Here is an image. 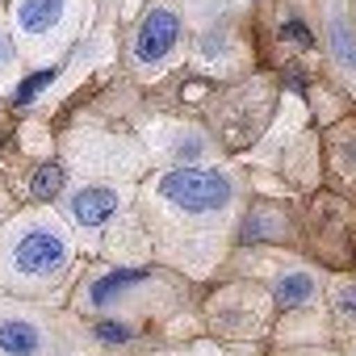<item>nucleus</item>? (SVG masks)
Listing matches in <instances>:
<instances>
[{"label":"nucleus","instance_id":"obj_1","mask_svg":"<svg viewBox=\"0 0 356 356\" xmlns=\"http://www.w3.org/2000/svg\"><path fill=\"white\" fill-rule=\"evenodd\" d=\"M159 197L181 206L185 214H214L231 206V181L210 168H176L159 181Z\"/></svg>","mask_w":356,"mask_h":356},{"label":"nucleus","instance_id":"obj_2","mask_svg":"<svg viewBox=\"0 0 356 356\" xmlns=\"http://www.w3.org/2000/svg\"><path fill=\"white\" fill-rule=\"evenodd\" d=\"M13 264H17V273H26V277L55 273V268L67 264V243H63L55 231H30V235L17 239Z\"/></svg>","mask_w":356,"mask_h":356},{"label":"nucleus","instance_id":"obj_3","mask_svg":"<svg viewBox=\"0 0 356 356\" xmlns=\"http://www.w3.org/2000/svg\"><path fill=\"white\" fill-rule=\"evenodd\" d=\"M176 38H181V17H176L172 9H155L147 13V22L138 26V38H134V59L138 63H159Z\"/></svg>","mask_w":356,"mask_h":356},{"label":"nucleus","instance_id":"obj_4","mask_svg":"<svg viewBox=\"0 0 356 356\" xmlns=\"http://www.w3.org/2000/svg\"><path fill=\"white\" fill-rule=\"evenodd\" d=\"M113 210H118V193H113V189H101V185L80 189V193L72 197V214H76L80 227H101V222L113 218Z\"/></svg>","mask_w":356,"mask_h":356},{"label":"nucleus","instance_id":"obj_5","mask_svg":"<svg viewBox=\"0 0 356 356\" xmlns=\"http://www.w3.org/2000/svg\"><path fill=\"white\" fill-rule=\"evenodd\" d=\"M63 9H67L63 0H22L17 22H22L26 34H47V30H55L63 22Z\"/></svg>","mask_w":356,"mask_h":356},{"label":"nucleus","instance_id":"obj_6","mask_svg":"<svg viewBox=\"0 0 356 356\" xmlns=\"http://www.w3.org/2000/svg\"><path fill=\"white\" fill-rule=\"evenodd\" d=\"M38 348H42L38 327H30L22 318H5V323H0V352H9V356H34Z\"/></svg>","mask_w":356,"mask_h":356},{"label":"nucleus","instance_id":"obj_7","mask_svg":"<svg viewBox=\"0 0 356 356\" xmlns=\"http://www.w3.org/2000/svg\"><path fill=\"white\" fill-rule=\"evenodd\" d=\"M310 293H314V281H310L306 273H285V277L273 285V298H277V306H285V310L306 306V302H310Z\"/></svg>","mask_w":356,"mask_h":356},{"label":"nucleus","instance_id":"obj_8","mask_svg":"<svg viewBox=\"0 0 356 356\" xmlns=\"http://www.w3.org/2000/svg\"><path fill=\"white\" fill-rule=\"evenodd\" d=\"M327 38H331V55L339 59V67L356 72V30H352L343 17H331V26H327Z\"/></svg>","mask_w":356,"mask_h":356},{"label":"nucleus","instance_id":"obj_9","mask_svg":"<svg viewBox=\"0 0 356 356\" xmlns=\"http://www.w3.org/2000/svg\"><path fill=\"white\" fill-rule=\"evenodd\" d=\"M147 273L143 268H122V273H105L101 281H92L88 285V298H92V306H101V302H109L113 293H122L126 285H138Z\"/></svg>","mask_w":356,"mask_h":356},{"label":"nucleus","instance_id":"obj_10","mask_svg":"<svg viewBox=\"0 0 356 356\" xmlns=\"http://www.w3.org/2000/svg\"><path fill=\"white\" fill-rule=\"evenodd\" d=\"M59 189H63V168L47 163V168H38V172H34V197H38V202H51Z\"/></svg>","mask_w":356,"mask_h":356},{"label":"nucleus","instance_id":"obj_11","mask_svg":"<svg viewBox=\"0 0 356 356\" xmlns=\"http://www.w3.org/2000/svg\"><path fill=\"white\" fill-rule=\"evenodd\" d=\"M51 80H55V67H42V72H34V76H30L22 88H17V105H30V101H34V97H38V92H42Z\"/></svg>","mask_w":356,"mask_h":356},{"label":"nucleus","instance_id":"obj_12","mask_svg":"<svg viewBox=\"0 0 356 356\" xmlns=\"http://www.w3.org/2000/svg\"><path fill=\"white\" fill-rule=\"evenodd\" d=\"M97 335H101V339H113V343H122V339H130V331H126L122 323H101V327H97Z\"/></svg>","mask_w":356,"mask_h":356},{"label":"nucleus","instance_id":"obj_13","mask_svg":"<svg viewBox=\"0 0 356 356\" xmlns=\"http://www.w3.org/2000/svg\"><path fill=\"white\" fill-rule=\"evenodd\" d=\"M335 306H339V314L356 318V289H339V293H335Z\"/></svg>","mask_w":356,"mask_h":356},{"label":"nucleus","instance_id":"obj_14","mask_svg":"<svg viewBox=\"0 0 356 356\" xmlns=\"http://www.w3.org/2000/svg\"><path fill=\"white\" fill-rule=\"evenodd\" d=\"M281 34H285V38H293V42H310V30H306L302 22H285V26H281Z\"/></svg>","mask_w":356,"mask_h":356},{"label":"nucleus","instance_id":"obj_15","mask_svg":"<svg viewBox=\"0 0 356 356\" xmlns=\"http://www.w3.org/2000/svg\"><path fill=\"white\" fill-rule=\"evenodd\" d=\"M9 63H13V47H9V38H5V34H0V72H5Z\"/></svg>","mask_w":356,"mask_h":356}]
</instances>
